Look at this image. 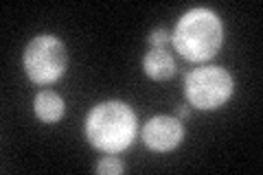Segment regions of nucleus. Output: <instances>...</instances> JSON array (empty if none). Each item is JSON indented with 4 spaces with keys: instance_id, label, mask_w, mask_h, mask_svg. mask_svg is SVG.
<instances>
[{
    "instance_id": "1a4fd4ad",
    "label": "nucleus",
    "mask_w": 263,
    "mask_h": 175,
    "mask_svg": "<svg viewBox=\"0 0 263 175\" xmlns=\"http://www.w3.org/2000/svg\"><path fill=\"white\" fill-rule=\"evenodd\" d=\"M169 42V33H167V29H156V31H152L149 33V44H152V48H164V44Z\"/></svg>"
},
{
    "instance_id": "423d86ee",
    "label": "nucleus",
    "mask_w": 263,
    "mask_h": 175,
    "mask_svg": "<svg viewBox=\"0 0 263 175\" xmlns=\"http://www.w3.org/2000/svg\"><path fill=\"white\" fill-rule=\"evenodd\" d=\"M143 68H145V74L154 81H164L169 77H174L176 72V62L171 53H167L164 48H149V53L145 55L143 60Z\"/></svg>"
},
{
    "instance_id": "7ed1b4c3",
    "label": "nucleus",
    "mask_w": 263,
    "mask_h": 175,
    "mask_svg": "<svg viewBox=\"0 0 263 175\" xmlns=\"http://www.w3.org/2000/svg\"><path fill=\"white\" fill-rule=\"evenodd\" d=\"M66 46L55 35L33 37L22 55V64L29 79L37 86H51L66 72Z\"/></svg>"
},
{
    "instance_id": "f257e3e1",
    "label": "nucleus",
    "mask_w": 263,
    "mask_h": 175,
    "mask_svg": "<svg viewBox=\"0 0 263 175\" xmlns=\"http://www.w3.org/2000/svg\"><path fill=\"white\" fill-rule=\"evenodd\" d=\"M86 138L103 153L125 151L136 138V114L123 101L99 103L86 119Z\"/></svg>"
},
{
    "instance_id": "0eeeda50",
    "label": "nucleus",
    "mask_w": 263,
    "mask_h": 175,
    "mask_svg": "<svg viewBox=\"0 0 263 175\" xmlns=\"http://www.w3.org/2000/svg\"><path fill=\"white\" fill-rule=\"evenodd\" d=\"M33 107H35L37 119L44 121V123H57L64 116V112H66L64 99L60 94L51 92V90H44V92H40L35 96V103H33Z\"/></svg>"
},
{
    "instance_id": "f03ea898",
    "label": "nucleus",
    "mask_w": 263,
    "mask_h": 175,
    "mask_svg": "<svg viewBox=\"0 0 263 175\" xmlns=\"http://www.w3.org/2000/svg\"><path fill=\"white\" fill-rule=\"evenodd\" d=\"M171 42L184 60L206 62L219 53L221 42H224V27L217 13L197 7L178 20Z\"/></svg>"
},
{
    "instance_id": "20e7f679",
    "label": "nucleus",
    "mask_w": 263,
    "mask_h": 175,
    "mask_svg": "<svg viewBox=\"0 0 263 175\" xmlns=\"http://www.w3.org/2000/svg\"><path fill=\"white\" fill-rule=\"evenodd\" d=\"M184 92L197 110H217L233 94V77L219 66H202L186 74Z\"/></svg>"
},
{
    "instance_id": "9d476101",
    "label": "nucleus",
    "mask_w": 263,
    "mask_h": 175,
    "mask_svg": "<svg viewBox=\"0 0 263 175\" xmlns=\"http://www.w3.org/2000/svg\"><path fill=\"white\" fill-rule=\"evenodd\" d=\"M189 116H191V110H189L186 105L184 107H178V110H176V119H180V121H186Z\"/></svg>"
},
{
    "instance_id": "39448f33",
    "label": "nucleus",
    "mask_w": 263,
    "mask_h": 175,
    "mask_svg": "<svg viewBox=\"0 0 263 175\" xmlns=\"http://www.w3.org/2000/svg\"><path fill=\"white\" fill-rule=\"evenodd\" d=\"M184 138L182 121L176 116H154L143 127V143L158 153H167L176 149Z\"/></svg>"
},
{
    "instance_id": "6e6552de",
    "label": "nucleus",
    "mask_w": 263,
    "mask_h": 175,
    "mask_svg": "<svg viewBox=\"0 0 263 175\" xmlns=\"http://www.w3.org/2000/svg\"><path fill=\"white\" fill-rule=\"evenodd\" d=\"M97 173L99 175H121L123 173V164L112 153H108V158H103V160L97 164Z\"/></svg>"
}]
</instances>
